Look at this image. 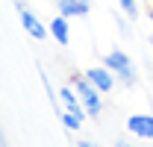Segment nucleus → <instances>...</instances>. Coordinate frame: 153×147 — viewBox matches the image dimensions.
<instances>
[{
    "instance_id": "obj_8",
    "label": "nucleus",
    "mask_w": 153,
    "mask_h": 147,
    "mask_svg": "<svg viewBox=\"0 0 153 147\" xmlns=\"http://www.w3.org/2000/svg\"><path fill=\"white\" fill-rule=\"evenodd\" d=\"M59 118H62V124L71 129V132H79V127H82V118H79V115H74V112H68V109H62V112H59Z\"/></svg>"
},
{
    "instance_id": "obj_11",
    "label": "nucleus",
    "mask_w": 153,
    "mask_h": 147,
    "mask_svg": "<svg viewBox=\"0 0 153 147\" xmlns=\"http://www.w3.org/2000/svg\"><path fill=\"white\" fill-rule=\"evenodd\" d=\"M76 147H100V144H94V141H88V138H79V141H76Z\"/></svg>"
},
{
    "instance_id": "obj_7",
    "label": "nucleus",
    "mask_w": 153,
    "mask_h": 147,
    "mask_svg": "<svg viewBox=\"0 0 153 147\" xmlns=\"http://www.w3.org/2000/svg\"><path fill=\"white\" fill-rule=\"evenodd\" d=\"M68 21H71V18H65V15H56V18L47 24V27H50V36L56 38V44H62V47L71 41V27H68Z\"/></svg>"
},
{
    "instance_id": "obj_6",
    "label": "nucleus",
    "mask_w": 153,
    "mask_h": 147,
    "mask_svg": "<svg viewBox=\"0 0 153 147\" xmlns=\"http://www.w3.org/2000/svg\"><path fill=\"white\" fill-rule=\"evenodd\" d=\"M56 9L65 18H85L91 12V0H56Z\"/></svg>"
},
{
    "instance_id": "obj_5",
    "label": "nucleus",
    "mask_w": 153,
    "mask_h": 147,
    "mask_svg": "<svg viewBox=\"0 0 153 147\" xmlns=\"http://www.w3.org/2000/svg\"><path fill=\"white\" fill-rule=\"evenodd\" d=\"M127 132H133L135 138H153V115H130Z\"/></svg>"
},
{
    "instance_id": "obj_12",
    "label": "nucleus",
    "mask_w": 153,
    "mask_h": 147,
    "mask_svg": "<svg viewBox=\"0 0 153 147\" xmlns=\"http://www.w3.org/2000/svg\"><path fill=\"white\" fill-rule=\"evenodd\" d=\"M115 147H133V141H127V138H115Z\"/></svg>"
},
{
    "instance_id": "obj_2",
    "label": "nucleus",
    "mask_w": 153,
    "mask_h": 147,
    "mask_svg": "<svg viewBox=\"0 0 153 147\" xmlns=\"http://www.w3.org/2000/svg\"><path fill=\"white\" fill-rule=\"evenodd\" d=\"M71 85H76V94H79L82 106L88 109V115H91V118H100V109H103V100H100V94H103V91H97L85 74H82V76H74V82H71Z\"/></svg>"
},
{
    "instance_id": "obj_1",
    "label": "nucleus",
    "mask_w": 153,
    "mask_h": 147,
    "mask_svg": "<svg viewBox=\"0 0 153 147\" xmlns=\"http://www.w3.org/2000/svg\"><path fill=\"white\" fill-rule=\"evenodd\" d=\"M103 65H106V68L115 74V79H118V82H124L127 88H133L135 82H138L135 62H133V59H130L127 53H124L121 47H115V50H109V53L103 56Z\"/></svg>"
},
{
    "instance_id": "obj_13",
    "label": "nucleus",
    "mask_w": 153,
    "mask_h": 147,
    "mask_svg": "<svg viewBox=\"0 0 153 147\" xmlns=\"http://www.w3.org/2000/svg\"><path fill=\"white\" fill-rule=\"evenodd\" d=\"M150 44H153V36H150Z\"/></svg>"
},
{
    "instance_id": "obj_4",
    "label": "nucleus",
    "mask_w": 153,
    "mask_h": 147,
    "mask_svg": "<svg viewBox=\"0 0 153 147\" xmlns=\"http://www.w3.org/2000/svg\"><path fill=\"white\" fill-rule=\"evenodd\" d=\"M85 76H88V79H91V85H94L97 91H112L115 88V82H118V79H115V74L109 71V68H106V65H97V68H88V71H85Z\"/></svg>"
},
{
    "instance_id": "obj_3",
    "label": "nucleus",
    "mask_w": 153,
    "mask_h": 147,
    "mask_svg": "<svg viewBox=\"0 0 153 147\" xmlns=\"http://www.w3.org/2000/svg\"><path fill=\"white\" fill-rule=\"evenodd\" d=\"M18 9H21V27H24V30H27V33H30L33 38H38V41H44V38H47V33H50V27H44V24L38 21V15H36V12L24 9L21 3H18Z\"/></svg>"
},
{
    "instance_id": "obj_10",
    "label": "nucleus",
    "mask_w": 153,
    "mask_h": 147,
    "mask_svg": "<svg viewBox=\"0 0 153 147\" xmlns=\"http://www.w3.org/2000/svg\"><path fill=\"white\" fill-rule=\"evenodd\" d=\"M127 21H130V18H127ZM127 21H124V18H115V24H118V30L124 33V38H133V30H130V24H127Z\"/></svg>"
},
{
    "instance_id": "obj_9",
    "label": "nucleus",
    "mask_w": 153,
    "mask_h": 147,
    "mask_svg": "<svg viewBox=\"0 0 153 147\" xmlns=\"http://www.w3.org/2000/svg\"><path fill=\"white\" fill-rule=\"evenodd\" d=\"M118 6H121V12H124L130 21L138 18V0H118Z\"/></svg>"
}]
</instances>
